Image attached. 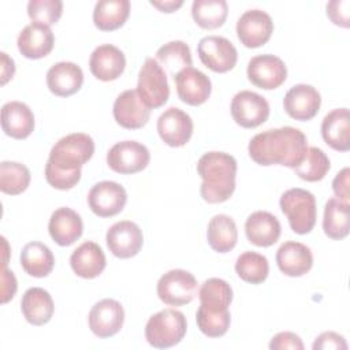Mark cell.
I'll use <instances>...</instances> for the list:
<instances>
[{"label":"cell","mask_w":350,"mask_h":350,"mask_svg":"<svg viewBox=\"0 0 350 350\" xmlns=\"http://www.w3.org/2000/svg\"><path fill=\"white\" fill-rule=\"evenodd\" d=\"M21 310L27 323L33 325H44L52 319L55 305L46 290L31 287L26 290L22 297Z\"/></svg>","instance_id":"obj_29"},{"label":"cell","mask_w":350,"mask_h":350,"mask_svg":"<svg viewBox=\"0 0 350 350\" xmlns=\"http://www.w3.org/2000/svg\"><path fill=\"white\" fill-rule=\"evenodd\" d=\"M247 78L249 81L265 90L279 88L287 78V67L284 62L271 53L257 55L247 63Z\"/></svg>","instance_id":"obj_11"},{"label":"cell","mask_w":350,"mask_h":350,"mask_svg":"<svg viewBox=\"0 0 350 350\" xmlns=\"http://www.w3.org/2000/svg\"><path fill=\"white\" fill-rule=\"evenodd\" d=\"M206 239L209 246L217 253L231 252L238 241L237 224L228 215H215L206 230Z\"/></svg>","instance_id":"obj_31"},{"label":"cell","mask_w":350,"mask_h":350,"mask_svg":"<svg viewBox=\"0 0 350 350\" xmlns=\"http://www.w3.org/2000/svg\"><path fill=\"white\" fill-rule=\"evenodd\" d=\"M70 265L77 276L93 279L103 273L107 265V258L100 245L86 241L71 253Z\"/></svg>","instance_id":"obj_25"},{"label":"cell","mask_w":350,"mask_h":350,"mask_svg":"<svg viewBox=\"0 0 350 350\" xmlns=\"http://www.w3.org/2000/svg\"><path fill=\"white\" fill-rule=\"evenodd\" d=\"M62 14L63 3L60 0H30L27 3V15L34 23L55 25Z\"/></svg>","instance_id":"obj_41"},{"label":"cell","mask_w":350,"mask_h":350,"mask_svg":"<svg viewBox=\"0 0 350 350\" xmlns=\"http://www.w3.org/2000/svg\"><path fill=\"white\" fill-rule=\"evenodd\" d=\"M312 347H313V350H329V349L346 350L347 343H346V339L342 335H339L334 331H327V332L320 334L316 338Z\"/></svg>","instance_id":"obj_44"},{"label":"cell","mask_w":350,"mask_h":350,"mask_svg":"<svg viewBox=\"0 0 350 350\" xmlns=\"http://www.w3.org/2000/svg\"><path fill=\"white\" fill-rule=\"evenodd\" d=\"M276 264L282 273L291 278H298L310 271L313 265V254L306 245L288 241L282 243L278 249Z\"/></svg>","instance_id":"obj_23"},{"label":"cell","mask_w":350,"mask_h":350,"mask_svg":"<svg viewBox=\"0 0 350 350\" xmlns=\"http://www.w3.org/2000/svg\"><path fill=\"white\" fill-rule=\"evenodd\" d=\"M196 321L200 331L204 335H206L208 338H219L228 331L231 316L228 310L215 313V312L206 310L200 305L196 314Z\"/></svg>","instance_id":"obj_40"},{"label":"cell","mask_w":350,"mask_h":350,"mask_svg":"<svg viewBox=\"0 0 350 350\" xmlns=\"http://www.w3.org/2000/svg\"><path fill=\"white\" fill-rule=\"evenodd\" d=\"M227 14L228 5L224 0H194L191 5V16L194 22L206 30L223 26Z\"/></svg>","instance_id":"obj_36"},{"label":"cell","mask_w":350,"mask_h":350,"mask_svg":"<svg viewBox=\"0 0 350 350\" xmlns=\"http://www.w3.org/2000/svg\"><path fill=\"white\" fill-rule=\"evenodd\" d=\"M29 168L16 161L0 163V190L10 196H18L23 193L30 183Z\"/></svg>","instance_id":"obj_39"},{"label":"cell","mask_w":350,"mask_h":350,"mask_svg":"<svg viewBox=\"0 0 350 350\" xmlns=\"http://www.w3.org/2000/svg\"><path fill=\"white\" fill-rule=\"evenodd\" d=\"M93 153V138L85 133H72L52 146L48 163L63 171H78L92 159Z\"/></svg>","instance_id":"obj_3"},{"label":"cell","mask_w":350,"mask_h":350,"mask_svg":"<svg viewBox=\"0 0 350 350\" xmlns=\"http://www.w3.org/2000/svg\"><path fill=\"white\" fill-rule=\"evenodd\" d=\"M349 178H350V170H349V167H345L342 171H339L336 174V176L332 180V190H334L336 198L343 202H349V200H350Z\"/></svg>","instance_id":"obj_46"},{"label":"cell","mask_w":350,"mask_h":350,"mask_svg":"<svg viewBox=\"0 0 350 350\" xmlns=\"http://www.w3.org/2000/svg\"><path fill=\"white\" fill-rule=\"evenodd\" d=\"M16 44L22 56L27 59H41L53 49L55 36L49 26L31 22L22 29Z\"/></svg>","instance_id":"obj_21"},{"label":"cell","mask_w":350,"mask_h":350,"mask_svg":"<svg viewBox=\"0 0 350 350\" xmlns=\"http://www.w3.org/2000/svg\"><path fill=\"white\" fill-rule=\"evenodd\" d=\"M126 67L124 53L112 44L98 45L90 55V72L100 81L109 82L118 79Z\"/></svg>","instance_id":"obj_20"},{"label":"cell","mask_w":350,"mask_h":350,"mask_svg":"<svg viewBox=\"0 0 350 350\" xmlns=\"http://www.w3.org/2000/svg\"><path fill=\"white\" fill-rule=\"evenodd\" d=\"M237 160L224 152H208L197 163V172L202 179L200 193L208 204L227 201L235 190Z\"/></svg>","instance_id":"obj_2"},{"label":"cell","mask_w":350,"mask_h":350,"mask_svg":"<svg viewBox=\"0 0 350 350\" xmlns=\"http://www.w3.org/2000/svg\"><path fill=\"white\" fill-rule=\"evenodd\" d=\"M235 272L243 282L260 284L268 276L269 264L267 257L257 252H243L235 261Z\"/></svg>","instance_id":"obj_37"},{"label":"cell","mask_w":350,"mask_h":350,"mask_svg":"<svg viewBox=\"0 0 350 350\" xmlns=\"http://www.w3.org/2000/svg\"><path fill=\"white\" fill-rule=\"evenodd\" d=\"M273 31L272 18L262 10H247L237 22V36L247 48H258L268 42Z\"/></svg>","instance_id":"obj_14"},{"label":"cell","mask_w":350,"mask_h":350,"mask_svg":"<svg viewBox=\"0 0 350 350\" xmlns=\"http://www.w3.org/2000/svg\"><path fill=\"white\" fill-rule=\"evenodd\" d=\"M349 7L347 0H332L327 4V16L331 22L340 27H349Z\"/></svg>","instance_id":"obj_43"},{"label":"cell","mask_w":350,"mask_h":350,"mask_svg":"<svg viewBox=\"0 0 350 350\" xmlns=\"http://www.w3.org/2000/svg\"><path fill=\"white\" fill-rule=\"evenodd\" d=\"M45 179L46 182L57 189V190H70L74 186H77V183L81 179V170L78 171H63L59 170L56 167H53L52 164H49L46 161L45 164Z\"/></svg>","instance_id":"obj_42"},{"label":"cell","mask_w":350,"mask_h":350,"mask_svg":"<svg viewBox=\"0 0 350 350\" xmlns=\"http://www.w3.org/2000/svg\"><path fill=\"white\" fill-rule=\"evenodd\" d=\"M1 57V85H5L15 74V63L12 57H10L5 52H0Z\"/></svg>","instance_id":"obj_48"},{"label":"cell","mask_w":350,"mask_h":350,"mask_svg":"<svg viewBox=\"0 0 350 350\" xmlns=\"http://www.w3.org/2000/svg\"><path fill=\"white\" fill-rule=\"evenodd\" d=\"M324 234L331 239H343L350 232V204L329 198L324 206L323 216Z\"/></svg>","instance_id":"obj_32"},{"label":"cell","mask_w":350,"mask_h":350,"mask_svg":"<svg viewBox=\"0 0 350 350\" xmlns=\"http://www.w3.org/2000/svg\"><path fill=\"white\" fill-rule=\"evenodd\" d=\"M197 52L202 64L215 72L232 70L238 60L237 48L230 40L221 36H206L201 38Z\"/></svg>","instance_id":"obj_9"},{"label":"cell","mask_w":350,"mask_h":350,"mask_svg":"<svg viewBox=\"0 0 350 350\" xmlns=\"http://www.w3.org/2000/svg\"><path fill=\"white\" fill-rule=\"evenodd\" d=\"M1 129L11 138H27L34 130L33 111L21 101L5 103L1 107Z\"/></svg>","instance_id":"obj_27"},{"label":"cell","mask_w":350,"mask_h":350,"mask_svg":"<svg viewBox=\"0 0 350 350\" xmlns=\"http://www.w3.org/2000/svg\"><path fill=\"white\" fill-rule=\"evenodd\" d=\"M269 349L271 350H304V343L298 335L294 332H279L276 334L271 342H269Z\"/></svg>","instance_id":"obj_45"},{"label":"cell","mask_w":350,"mask_h":350,"mask_svg":"<svg viewBox=\"0 0 350 350\" xmlns=\"http://www.w3.org/2000/svg\"><path fill=\"white\" fill-rule=\"evenodd\" d=\"M21 265L33 278L48 276L55 267V257L51 249L41 242H29L21 252Z\"/></svg>","instance_id":"obj_30"},{"label":"cell","mask_w":350,"mask_h":350,"mask_svg":"<svg viewBox=\"0 0 350 350\" xmlns=\"http://www.w3.org/2000/svg\"><path fill=\"white\" fill-rule=\"evenodd\" d=\"M18 284L12 271H8L7 267L3 268L1 272V304H7L10 299L14 298L16 293Z\"/></svg>","instance_id":"obj_47"},{"label":"cell","mask_w":350,"mask_h":350,"mask_svg":"<svg viewBox=\"0 0 350 350\" xmlns=\"http://www.w3.org/2000/svg\"><path fill=\"white\" fill-rule=\"evenodd\" d=\"M150 153L148 148L137 141H120L107 153L108 167L123 175L135 174L148 167Z\"/></svg>","instance_id":"obj_8"},{"label":"cell","mask_w":350,"mask_h":350,"mask_svg":"<svg viewBox=\"0 0 350 350\" xmlns=\"http://www.w3.org/2000/svg\"><path fill=\"white\" fill-rule=\"evenodd\" d=\"M200 305L209 312H226L232 301V288L224 279H206L198 290Z\"/></svg>","instance_id":"obj_34"},{"label":"cell","mask_w":350,"mask_h":350,"mask_svg":"<svg viewBox=\"0 0 350 350\" xmlns=\"http://www.w3.org/2000/svg\"><path fill=\"white\" fill-rule=\"evenodd\" d=\"M48 231L51 238L59 246H70L81 238L83 232V223L79 213L71 208L62 206L51 215Z\"/></svg>","instance_id":"obj_22"},{"label":"cell","mask_w":350,"mask_h":350,"mask_svg":"<svg viewBox=\"0 0 350 350\" xmlns=\"http://www.w3.org/2000/svg\"><path fill=\"white\" fill-rule=\"evenodd\" d=\"M156 60L165 74L175 78V75L186 67H191L190 48L183 41H170L160 46L156 52Z\"/></svg>","instance_id":"obj_35"},{"label":"cell","mask_w":350,"mask_h":350,"mask_svg":"<svg viewBox=\"0 0 350 350\" xmlns=\"http://www.w3.org/2000/svg\"><path fill=\"white\" fill-rule=\"evenodd\" d=\"M112 113L119 126L129 130H135L148 123L150 118V108L144 104L137 90L129 89L116 97Z\"/></svg>","instance_id":"obj_18"},{"label":"cell","mask_w":350,"mask_h":350,"mask_svg":"<svg viewBox=\"0 0 350 350\" xmlns=\"http://www.w3.org/2000/svg\"><path fill=\"white\" fill-rule=\"evenodd\" d=\"M126 202L127 193L124 187L112 180L96 183L88 194L89 208L98 217H111L120 213Z\"/></svg>","instance_id":"obj_12"},{"label":"cell","mask_w":350,"mask_h":350,"mask_svg":"<svg viewBox=\"0 0 350 350\" xmlns=\"http://www.w3.org/2000/svg\"><path fill=\"white\" fill-rule=\"evenodd\" d=\"M130 15L129 0H100L93 10L94 26L103 31H112L124 25Z\"/></svg>","instance_id":"obj_33"},{"label":"cell","mask_w":350,"mask_h":350,"mask_svg":"<svg viewBox=\"0 0 350 350\" xmlns=\"http://www.w3.org/2000/svg\"><path fill=\"white\" fill-rule=\"evenodd\" d=\"M329 167L331 163L328 156L320 148L309 146L301 163L293 170L295 175H298L301 179L306 182H317L327 175Z\"/></svg>","instance_id":"obj_38"},{"label":"cell","mask_w":350,"mask_h":350,"mask_svg":"<svg viewBox=\"0 0 350 350\" xmlns=\"http://www.w3.org/2000/svg\"><path fill=\"white\" fill-rule=\"evenodd\" d=\"M82 83V68L72 62L55 63L46 72L48 89L59 97L72 96L81 89Z\"/></svg>","instance_id":"obj_24"},{"label":"cell","mask_w":350,"mask_h":350,"mask_svg":"<svg viewBox=\"0 0 350 350\" xmlns=\"http://www.w3.org/2000/svg\"><path fill=\"white\" fill-rule=\"evenodd\" d=\"M109 252L119 258H130L138 254L144 245V235L138 224L122 220L112 224L105 235Z\"/></svg>","instance_id":"obj_16"},{"label":"cell","mask_w":350,"mask_h":350,"mask_svg":"<svg viewBox=\"0 0 350 350\" xmlns=\"http://www.w3.org/2000/svg\"><path fill=\"white\" fill-rule=\"evenodd\" d=\"M88 320L89 328L96 336L101 339L109 338L123 327L124 310L119 301L104 298L92 306Z\"/></svg>","instance_id":"obj_13"},{"label":"cell","mask_w":350,"mask_h":350,"mask_svg":"<svg viewBox=\"0 0 350 350\" xmlns=\"http://www.w3.org/2000/svg\"><path fill=\"white\" fill-rule=\"evenodd\" d=\"M231 115L237 124L245 129H254L267 122L269 116L268 101L256 92L241 90L231 101Z\"/></svg>","instance_id":"obj_10"},{"label":"cell","mask_w":350,"mask_h":350,"mask_svg":"<svg viewBox=\"0 0 350 350\" xmlns=\"http://www.w3.org/2000/svg\"><path fill=\"white\" fill-rule=\"evenodd\" d=\"M321 135L327 145L338 152L350 149V113L347 108L328 112L321 122Z\"/></svg>","instance_id":"obj_28"},{"label":"cell","mask_w":350,"mask_h":350,"mask_svg":"<svg viewBox=\"0 0 350 350\" xmlns=\"http://www.w3.org/2000/svg\"><path fill=\"white\" fill-rule=\"evenodd\" d=\"M245 232L250 243L260 247H268L278 242L282 227L276 216L267 211H257L246 219Z\"/></svg>","instance_id":"obj_26"},{"label":"cell","mask_w":350,"mask_h":350,"mask_svg":"<svg viewBox=\"0 0 350 350\" xmlns=\"http://www.w3.org/2000/svg\"><path fill=\"white\" fill-rule=\"evenodd\" d=\"M321 105V96L316 88L306 83L294 85L283 98L286 113L295 120L313 119Z\"/></svg>","instance_id":"obj_17"},{"label":"cell","mask_w":350,"mask_h":350,"mask_svg":"<svg viewBox=\"0 0 350 350\" xmlns=\"http://www.w3.org/2000/svg\"><path fill=\"white\" fill-rule=\"evenodd\" d=\"M187 321L176 309H163L149 317L145 325V338L156 349H168L178 345L186 335Z\"/></svg>","instance_id":"obj_4"},{"label":"cell","mask_w":350,"mask_h":350,"mask_svg":"<svg viewBox=\"0 0 350 350\" xmlns=\"http://www.w3.org/2000/svg\"><path fill=\"white\" fill-rule=\"evenodd\" d=\"M308 149L306 135L295 127L284 126L256 134L247 146L249 156L260 165L297 167Z\"/></svg>","instance_id":"obj_1"},{"label":"cell","mask_w":350,"mask_h":350,"mask_svg":"<svg viewBox=\"0 0 350 350\" xmlns=\"http://www.w3.org/2000/svg\"><path fill=\"white\" fill-rule=\"evenodd\" d=\"M137 93L150 109L163 107L170 97L167 74L154 57H148L138 72Z\"/></svg>","instance_id":"obj_6"},{"label":"cell","mask_w":350,"mask_h":350,"mask_svg":"<svg viewBox=\"0 0 350 350\" xmlns=\"http://www.w3.org/2000/svg\"><path fill=\"white\" fill-rule=\"evenodd\" d=\"M198 283L193 273L186 269H171L157 282V295L170 306L190 304L197 295Z\"/></svg>","instance_id":"obj_7"},{"label":"cell","mask_w":350,"mask_h":350,"mask_svg":"<svg viewBox=\"0 0 350 350\" xmlns=\"http://www.w3.org/2000/svg\"><path fill=\"white\" fill-rule=\"evenodd\" d=\"M150 4L157 10H160L161 12H175L178 8L183 5V0H164V1L152 0Z\"/></svg>","instance_id":"obj_49"},{"label":"cell","mask_w":350,"mask_h":350,"mask_svg":"<svg viewBox=\"0 0 350 350\" xmlns=\"http://www.w3.org/2000/svg\"><path fill=\"white\" fill-rule=\"evenodd\" d=\"M178 97L187 105L204 104L212 92L211 79L200 70L194 67H186L179 71L175 78Z\"/></svg>","instance_id":"obj_19"},{"label":"cell","mask_w":350,"mask_h":350,"mask_svg":"<svg viewBox=\"0 0 350 350\" xmlns=\"http://www.w3.org/2000/svg\"><path fill=\"white\" fill-rule=\"evenodd\" d=\"M193 120L189 113L170 107L157 119V133L164 144L172 148L186 145L193 134Z\"/></svg>","instance_id":"obj_15"},{"label":"cell","mask_w":350,"mask_h":350,"mask_svg":"<svg viewBox=\"0 0 350 350\" xmlns=\"http://www.w3.org/2000/svg\"><path fill=\"white\" fill-rule=\"evenodd\" d=\"M279 205L295 234L304 235L313 230L316 224V198L310 191L299 187L288 189L282 194Z\"/></svg>","instance_id":"obj_5"}]
</instances>
